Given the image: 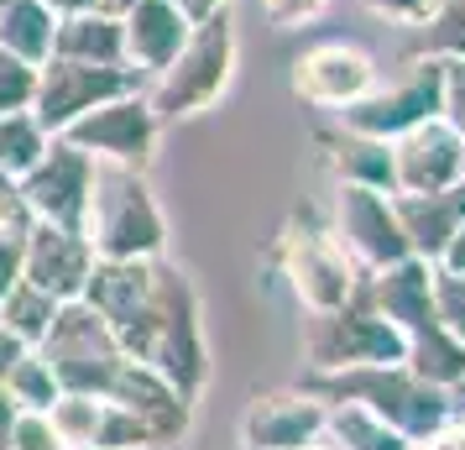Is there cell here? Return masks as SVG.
Returning a JSON list of instances; mask_svg holds the SVG:
<instances>
[{"label": "cell", "instance_id": "obj_1", "mask_svg": "<svg viewBox=\"0 0 465 450\" xmlns=\"http://www.w3.org/2000/svg\"><path fill=\"white\" fill-rule=\"evenodd\" d=\"M115 341L131 362H147L168 377L183 398H199V387L210 377V351L199 330V299H193L189 273H178L173 262H152V294L136 309V320L115 330Z\"/></svg>", "mask_w": 465, "mask_h": 450}, {"label": "cell", "instance_id": "obj_2", "mask_svg": "<svg viewBox=\"0 0 465 450\" xmlns=\"http://www.w3.org/2000/svg\"><path fill=\"white\" fill-rule=\"evenodd\" d=\"M79 236L100 262H147L163 257L168 246V220L157 210L142 168H121V163H94L89 178V205Z\"/></svg>", "mask_w": 465, "mask_h": 450}, {"label": "cell", "instance_id": "obj_3", "mask_svg": "<svg viewBox=\"0 0 465 450\" xmlns=\"http://www.w3.org/2000/svg\"><path fill=\"white\" fill-rule=\"evenodd\" d=\"M231 79H235V16L214 11V16L189 26L173 64L157 68L142 85V95H147L157 121H189V115H204L231 89Z\"/></svg>", "mask_w": 465, "mask_h": 450}, {"label": "cell", "instance_id": "obj_4", "mask_svg": "<svg viewBox=\"0 0 465 450\" xmlns=\"http://www.w3.org/2000/svg\"><path fill=\"white\" fill-rule=\"evenodd\" d=\"M32 351L47 362V372L58 377L64 393H94V398H105L110 383H115L121 366H126V351L115 341V330H110V325L100 320V309H89L84 299L58 304L47 335L32 345Z\"/></svg>", "mask_w": 465, "mask_h": 450}, {"label": "cell", "instance_id": "obj_5", "mask_svg": "<svg viewBox=\"0 0 465 450\" xmlns=\"http://www.w3.org/2000/svg\"><path fill=\"white\" fill-rule=\"evenodd\" d=\"M157 131L163 121L152 115L147 95L126 89V95H110L94 110H84L79 121H68L58 136L74 142L79 152H89L94 163H121V168H152V152H157Z\"/></svg>", "mask_w": 465, "mask_h": 450}, {"label": "cell", "instance_id": "obj_6", "mask_svg": "<svg viewBox=\"0 0 465 450\" xmlns=\"http://www.w3.org/2000/svg\"><path fill=\"white\" fill-rule=\"evenodd\" d=\"M335 115L356 136H377V142L402 136L408 126L440 115V58H408L392 79H377L371 95H361L356 105L335 110Z\"/></svg>", "mask_w": 465, "mask_h": 450}, {"label": "cell", "instance_id": "obj_7", "mask_svg": "<svg viewBox=\"0 0 465 450\" xmlns=\"http://www.w3.org/2000/svg\"><path fill=\"white\" fill-rule=\"evenodd\" d=\"M381 79L377 58L361 43H340V37H324V43H309L288 64V85L303 105L314 110H345L356 105L361 95H371Z\"/></svg>", "mask_w": 465, "mask_h": 450}, {"label": "cell", "instance_id": "obj_8", "mask_svg": "<svg viewBox=\"0 0 465 450\" xmlns=\"http://www.w3.org/2000/svg\"><path fill=\"white\" fill-rule=\"evenodd\" d=\"M89 178H94V157L79 152L74 142H64V136H53L43 157L16 178V194H22L32 220L79 231L84 225V205H89Z\"/></svg>", "mask_w": 465, "mask_h": 450}, {"label": "cell", "instance_id": "obj_9", "mask_svg": "<svg viewBox=\"0 0 465 450\" xmlns=\"http://www.w3.org/2000/svg\"><path fill=\"white\" fill-rule=\"evenodd\" d=\"M142 89V79L131 68H100V64H74V58H47L37 64V100L32 115L43 121L47 136H58L68 121H79L84 110H94L110 95Z\"/></svg>", "mask_w": 465, "mask_h": 450}, {"label": "cell", "instance_id": "obj_10", "mask_svg": "<svg viewBox=\"0 0 465 450\" xmlns=\"http://www.w3.org/2000/svg\"><path fill=\"white\" fill-rule=\"evenodd\" d=\"M387 147H392V194H444L465 184V136L444 115L408 126Z\"/></svg>", "mask_w": 465, "mask_h": 450}, {"label": "cell", "instance_id": "obj_11", "mask_svg": "<svg viewBox=\"0 0 465 450\" xmlns=\"http://www.w3.org/2000/svg\"><path fill=\"white\" fill-rule=\"evenodd\" d=\"M335 241L345 246V257L377 273V267H392V262L408 257V236L398 225V210H392V194L366 189V184H340L335 194Z\"/></svg>", "mask_w": 465, "mask_h": 450}, {"label": "cell", "instance_id": "obj_12", "mask_svg": "<svg viewBox=\"0 0 465 450\" xmlns=\"http://www.w3.org/2000/svg\"><path fill=\"white\" fill-rule=\"evenodd\" d=\"M277 257H282V273L293 278V294L303 299L309 315H330L340 304H351V294H356L361 267L345 257V246L330 231H309V225L288 231Z\"/></svg>", "mask_w": 465, "mask_h": 450}, {"label": "cell", "instance_id": "obj_13", "mask_svg": "<svg viewBox=\"0 0 465 450\" xmlns=\"http://www.w3.org/2000/svg\"><path fill=\"white\" fill-rule=\"evenodd\" d=\"M89 273H94V252L79 231L68 225H47V220H26L22 231V278L37 283L53 299H79Z\"/></svg>", "mask_w": 465, "mask_h": 450}, {"label": "cell", "instance_id": "obj_14", "mask_svg": "<svg viewBox=\"0 0 465 450\" xmlns=\"http://www.w3.org/2000/svg\"><path fill=\"white\" fill-rule=\"evenodd\" d=\"M105 398L126 404L131 414L152 429V440H157V445H173V440L189 429V404H193V398H183V393H178V387H173L157 366H147V362H131V356H126V366H121V377L110 383Z\"/></svg>", "mask_w": 465, "mask_h": 450}, {"label": "cell", "instance_id": "obj_15", "mask_svg": "<svg viewBox=\"0 0 465 450\" xmlns=\"http://www.w3.org/2000/svg\"><path fill=\"white\" fill-rule=\"evenodd\" d=\"M189 16L173 0H136L121 11V47H126V68L136 79H152L157 68L173 64V53L189 37Z\"/></svg>", "mask_w": 465, "mask_h": 450}, {"label": "cell", "instance_id": "obj_16", "mask_svg": "<svg viewBox=\"0 0 465 450\" xmlns=\"http://www.w3.org/2000/svg\"><path fill=\"white\" fill-rule=\"evenodd\" d=\"M53 58L100 64V68H126L121 16H110V11H100V5H84V11L58 16V32H53Z\"/></svg>", "mask_w": 465, "mask_h": 450}, {"label": "cell", "instance_id": "obj_17", "mask_svg": "<svg viewBox=\"0 0 465 450\" xmlns=\"http://www.w3.org/2000/svg\"><path fill=\"white\" fill-rule=\"evenodd\" d=\"M319 429H324V414H319L314 398H256L252 414H246V445L298 450L309 445Z\"/></svg>", "mask_w": 465, "mask_h": 450}, {"label": "cell", "instance_id": "obj_18", "mask_svg": "<svg viewBox=\"0 0 465 450\" xmlns=\"http://www.w3.org/2000/svg\"><path fill=\"white\" fill-rule=\"evenodd\" d=\"M324 142V157H330V168L340 173V184H366V189H381L392 194V147L377 142V136H356V131H330V136H319Z\"/></svg>", "mask_w": 465, "mask_h": 450}, {"label": "cell", "instance_id": "obj_19", "mask_svg": "<svg viewBox=\"0 0 465 450\" xmlns=\"http://www.w3.org/2000/svg\"><path fill=\"white\" fill-rule=\"evenodd\" d=\"M53 32H58V11L47 0H0V47L5 53H16L26 64H47Z\"/></svg>", "mask_w": 465, "mask_h": 450}, {"label": "cell", "instance_id": "obj_20", "mask_svg": "<svg viewBox=\"0 0 465 450\" xmlns=\"http://www.w3.org/2000/svg\"><path fill=\"white\" fill-rule=\"evenodd\" d=\"M53 315H58V299L53 294H43L37 283L16 278L5 294H0V325L16 335L22 345H37L47 335V325H53Z\"/></svg>", "mask_w": 465, "mask_h": 450}, {"label": "cell", "instance_id": "obj_21", "mask_svg": "<svg viewBox=\"0 0 465 450\" xmlns=\"http://www.w3.org/2000/svg\"><path fill=\"white\" fill-rule=\"evenodd\" d=\"M47 136L43 121L32 110H0V173L5 178H22L37 157L47 152Z\"/></svg>", "mask_w": 465, "mask_h": 450}, {"label": "cell", "instance_id": "obj_22", "mask_svg": "<svg viewBox=\"0 0 465 450\" xmlns=\"http://www.w3.org/2000/svg\"><path fill=\"white\" fill-rule=\"evenodd\" d=\"M0 383H5V393H11V404H16V408H43V414L58 404V393H64V387H58V377L47 372V362L32 351V345H26L16 362H11V372H5Z\"/></svg>", "mask_w": 465, "mask_h": 450}, {"label": "cell", "instance_id": "obj_23", "mask_svg": "<svg viewBox=\"0 0 465 450\" xmlns=\"http://www.w3.org/2000/svg\"><path fill=\"white\" fill-rule=\"evenodd\" d=\"M100 408H105V398H94V393H58V404L47 408V419H53V429H58V445L64 450H89L94 445Z\"/></svg>", "mask_w": 465, "mask_h": 450}, {"label": "cell", "instance_id": "obj_24", "mask_svg": "<svg viewBox=\"0 0 465 450\" xmlns=\"http://www.w3.org/2000/svg\"><path fill=\"white\" fill-rule=\"evenodd\" d=\"M419 32H423L419 58H465V0H440V11Z\"/></svg>", "mask_w": 465, "mask_h": 450}, {"label": "cell", "instance_id": "obj_25", "mask_svg": "<svg viewBox=\"0 0 465 450\" xmlns=\"http://www.w3.org/2000/svg\"><path fill=\"white\" fill-rule=\"evenodd\" d=\"M147 445H157L152 429L142 425L126 404L105 398V408H100V429H94V445L89 450H147Z\"/></svg>", "mask_w": 465, "mask_h": 450}, {"label": "cell", "instance_id": "obj_26", "mask_svg": "<svg viewBox=\"0 0 465 450\" xmlns=\"http://www.w3.org/2000/svg\"><path fill=\"white\" fill-rule=\"evenodd\" d=\"M37 100V64L0 47V110H32Z\"/></svg>", "mask_w": 465, "mask_h": 450}, {"label": "cell", "instance_id": "obj_27", "mask_svg": "<svg viewBox=\"0 0 465 450\" xmlns=\"http://www.w3.org/2000/svg\"><path fill=\"white\" fill-rule=\"evenodd\" d=\"M330 5H335V0H256L262 22L272 26V32H303V26H314Z\"/></svg>", "mask_w": 465, "mask_h": 450}, {"label": "cell", "instance_id": "obj_28", "mask_svg": "<svg viewBox=\"0 0 465 450\" xmlns=\"http://www.w3.org/2000/svg\"><path fill=\"white\" fill-rule=\"evenodd\" d=\"M11 450H64V445H58V429L43 408H16L11 414Z\"/></svg>", "mask_w": 465, "mask_h": 450}, {"label": "cell", "instance_id": "obj_29", "mask_svg": "<svg viewBox=\"0 0 465 450\" xmlns=\"http://www.w3.org/2000/svg\"><path fill=\"white\" fill-rule=\"evenodd\" d=\"M440 115L465 136V58H440Z\"/></svg>", "mask_w": 465, "mask_h": 450}, {"label": "cell", "instance_id": "obj_30", "mask_svg": "<svg viewBox=\"0 0 465 450\" xmlns=\"http://www.w3.org/2000/svg\"><path fill=\"white\" fill-rule=\"evenodd\" d=\"M371 16H381V22L392 26H408V32H419L434 11H440V0H361Z\"/></svg>", "mask_w": 465, "mask_h": 450}, {"label": "cell", "instance_id": "obj_31", "mask_svg": "<svg viewBox=\"0 0 465 450\" xmlns=\"http://www.w3.org/2000/svg\"><path fill=\"white\" fill-rule=\"evenodd\" d=\"M26 205H22V194H16V178H5L0 173V231H26Z\"/></svg>", "mask_w": 465, "mask_h": 450}, {"label": "cell", "instance_id": "obj_32", "mask_svg": "<svg viewBox=\"0 0 465 450\" xmlns=\"http://www.w3.org/2000/svg\"><path fill=\"white\" fill-rule=\"evenodd\" d=\"M22 278V231H0V294Z\"/></svg>", "mask_w": 465, "mask_h": 450}, {"label": "cell", "instance_id": "obj_33", "mask_svg": "<svg viewBox=\"0 0 465 450\" xmlns=\"http://www.w3.org/2000/svg\"><path fill=\"white\" fill-rule=\"evenodd\" d=\"M189 22H204V16H214V11H231V0H173Z\"/></svg>", "mask_w": 465, "mask_h": 450}, {"label": "cell", "instance_id": "obj_34", "mask_svg": "<svg viewBox=\"0 0 465 450\" xmlns=\"http://www.w3.org/2000/svg\"><path fill=\"white\" fill-rule=\"evenodd\" d=\"M26 345L16 341V335H11V330H5V325H0V377H5V372H11V362H16V356H22Z\"/></svg>", "mask_w": 465, "mask_h": 450}, {"label": "cell", "instance_id": "obj_35", "mask_svg": "<svg viewBox=\"0 0 465 450\" xmlns=\"http://www.w3.org/2000/svg\"><path fill=\"white\" fill-rule=\"evenodd\" d=\"M58 16H68V11H84V5H100V0H47Z\"/></svg>", "mask_w": 465, "mask_h": 450}, {"label": "cell", "instance_id": "obj_36", "mask_svg": "<svg viewBox=\"0 0 465 450\" xmlns=\"http://www.w3.org/2000/svg\"><path fill=\"white\" fill-rule=\"evenodd\" d=\"M136 0H100V11H110V16H121V11H131Z\"/></svg>", "mask_w": 465, "mask_h": 450}, {"label": "cell", "instance_id": "obj_37", "mask_svg": "<svg viewBox=\"0 0 465 450\" xmlns=\"http://www.w3.org/2000/svg\"><path fill=\"white\" fill-rule=\"evenodd\" d=\"M16 414V404H11V393H5V383H0V419H11Z\"/></svg>", "mask_w": 465, "mask_h": 450}, {"label": "cell", "instance_id": "obj_38", "mask_svg": "<svg viewBox=\"0 0 465 450\" xmlns=\"http://www.w3.org/2000/svg\"><path fill=\"white\" fill-rule=\"evenodd\" d=\"M0 450H11V419H0Z\"/></svg>", "mask_w": 465, "mask_h": 450}]
</instances>
